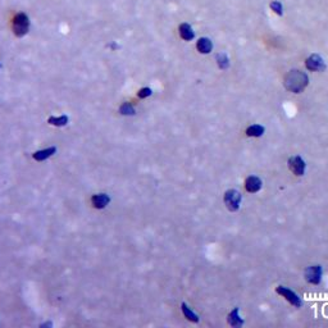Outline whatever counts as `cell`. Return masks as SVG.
<instances>
[{
  "mask_svg": "<svg viewBox=\"0 0 328 328\" xmlns=\"http://www.w3.org/2000/svg\"><path fill=\"white\" fill-rule=\"evenodd\" d=\"M150 95H152V90H150L149 87H144V88H141L140 91L137 92V96L141 97V99H145V97L150 96Z\"/></svg>",
  "mask_w": 328,
  "mask_h": 328,
  "instance_id": "d6986e66",
  "label": "cell"
},
{
  "mask_svg": "<svg viewBox=\"0 0 328 328\" xmlns=\"http://www.w3.org/2000/svg\"><path fill=\"white\" fill-rule=\"evenodd\" d=\"M283 82H285V87L289 91L294 92V94H299V92L304 91V88L308 86L309 77H308L307 73L301 72V71L292 70L286 75Z\"/></svg>",
  "mask_w": 328,
  "mask_h": 328,
  "instance_id": "6da1fadb",
  "label": "cell"
},
{
  "mask_svg": "<svg viewBox=\"0 0 328 328\" xmlns=\"http://www.w3.org/2000/svg\"><path fill=\"white\" fill-rule=\"evenodd\" d=\"M110 199L108 195L105 194H99V195H94L91 199V203L92 205H94L95 208H97V209H103V208H105L108 204H109Z\"/></svg>",
  "mask_w": 328,
  "mask_h": 328,
  "instance_id": "9c48e42d",
  "label": "cell"
},
{
  "mask_svg": "<svg viewBox=\"0 0 328 328\" xmlns=\"http://www.w3.org/2000/svg\"><path fill=\"white\" fill-rule=\"evenodd\" d=\"M264 127L260 125H252L246 130V135L250 137H260L264 134Z\"/></svg>",
  "mask_w": 328,
  "mask_h": 328,
  "instance_id": "5bb4252c",
  "label": "cell"
},
{
  "mask_svg": "<svg viewBox=\"0 0 328 328\" xmlns=\"http://www.w3.org/2000/svg\"><path fill=\"white\" fill-rule=\"evenodd\" d=\"M41 327H52V323H44V325H41Z\"/></svg>",
  "mask_w": 328,
  "mask_h": 328,
  "instance_id": "44dd1931",
  "label": "cell"
},
{
  "mask_svg": "<svg viewBox=\"0 0 328 328\" xmlns=\"http://www.w3.org/2000/svg\"><path fill=\"white\" fill-rule=\"evenodd\" d=\"M305 66L309 71H313V72H321V71L326 70V63L323 61V58L318 54L310 55L309 58L305 62Z\"/></svg>",
  "mask_w": 328,
  "mask_h": 328,
  "instance_id": "8992f818",
  "label": "cell"
},
{
  "mask_svg": "<svg viewBox=\"0 0 328 328\" xmlns=\"http://www.w3.org/2000/svg\"><path fill=\"white\" fill-rule=\"evenodd\" d=\"M28 28H30V21H28L27 15L24 13L15 14L13 18V32L15 36H24L28 32Z\"/></svg>",
  "mask_w": 328,
  "mask_h": 328,
  "instance_id": "7a4b0ae2",
  "label": "cell"
},
{
  "mask_svg": "<svg viewBox=\"0 0 328 328\" xmlns=\"http://www.w3.org/2000/svg\"><path fill=\"white\" fill-rule=\"evenodd\" d=\"M228 323L232 326V327H241L244 325V319L241 318L240 314H239V308H235L231 313L228 314Z\"/></svg>",
  "mask_w": 328,
  "mask_h": 328,
  "instance_id": "8fae6325",
  "label": "cell"
},
{
  "mask_svg": "<svg viewBox=\"0 0 328 328\" xmlns=\"http://www.w3.org/2000/svg\"><path fill=\"white\" fill-rule=\"evenodd\" d=\"M49 123L53 126H58V127H62V126H66L68 123V117L67 116L50 117V118H49Z\"/></svg>",
  "mask_w": 328,
  "mask_h": 328,
  "instance_id": "2e32d148",
  "label": "cell"
},
{
  "mask_svg": "<svg viewBox=\"0 0 328 328\" xmlns=\"http://www.w3.org/2000/svg\"><path fill=\"white\" fill-rule=\"evenodd\" d=\"M241 194L237 190H228L225 194V204L226 207L231 212H236L240 208Z\"/></svg>",
  "mask_w": 328,
  "mask_h": 328,
  "instance_id": "3957f363",
  "label": "cell"
},
{
  "mask_svg": "<svg viewBox=\"0 0 328 328\" xmlns=\"http://www.w3.org/2000/svg\"><path fill=\"white\" fill-rule=\"evenodd\" d=\"M179 35H181V37H182L183 40H186V41H190V40H192L195 37L194 31H192L191 26L188 23H182L179 26Z\"/></svg>",
  "mask_w": 328,
  "mask_h": 328,
  "instance_id": "4fadbf2b",
  "label": "cell"
},
{
  "mask_svg": "<svg viewBox=\"0 0 328 328\" xmlns=\"http://www.w3.org/2000/svg\"><path fill=\"white\" fill-rule=\"evenodd\" d=\"M196 48H198V50L201 54H209L212 52L213 44L207 37H201V39H199L198 44H196Z\"/></svg>",
  "mask_w": 328,
  "mask_h": 328,
  "instance_id": "30bf717a",
  "label": "cell"
},
{
  "mask_svg": "<svg viewBox=\"0 0 328 328\" xmlns=\"http://www.w3.org/2000/svg\"><path fill=\"white\" fill-rule=\"evenodd\" d=\"M270 8L276 13H278V14H282V5H281V3H278V1H273V3L270 4Z\"/></svg>",
  "mask_w": 328,
  "mask_h": 328,
  "instance_id": "ffe728a7",
  "label": "cell"
},
{
  "mask_svg": "<svg viewBox=\"0 0 328 328\" xmlns=\"http://www.w3.org/2000/svg\"><path fill=\"white\" fill-rule=\"evenodd\" d=\"M276 292H277V294L282 295L283 298L289 301L290 304L294 305V307L300 308L301 304H303V303H301V299L299 298V295H296L294 291H291L290 289H287V287H283V286H278V287L276 289Z\"/></svg>",
  "mask_w": 328,
  "mask_h": 328,
  "instance_id": "5b68a950",
  "label": "cell"
},
{
  "mask_svg": "<svg viewBox=\"0 0 328 328\" xmlns=\"http://www.w3.org/2000/svg\"><path fill=\"white\" fill-rule=\"evenodd\" d=\"M55 152H57V148H48V149H44V150H40V152H36L34 155H32V157H34L35 161L43 162V161H45V159L50 158L52 155H54Z\"/></svg>",
  "mask_w": 328,
  "mask_h": 328,
  "instance_id": "7c38bea8",
  "label": "cell"
},
{
  "mask_svg": "<svg viewBox=\"0 0 328 328\" xmlns=\"http://www.w3.org/2000/svg\"><path fill=\"white\" fill-rule=\"evenodd\" d=\"M261 185H263V183H261V179L256 176L247 177L245 181L246 191L252 192V194H254V192H258L261 188Z\"/></svg>",
  "mask_w": 328,
  "mask_h": 328,
  "instance_id": "ba28073f",
  "label": "cell"
},
{
  "mask_svg": "<svg viewBox=\"0 0 328 328\" xmlns=\"http://www.w3.org/2000/svg\"><path fill=\"white\" fill-rule=\"evenodd\" d=\"M289 165H290V169H291L296 176H304L307 164H305L304 159L301 158V157H298V155H296V157L290 158Z\"/></svg>",
  "mask_w": 328,
  "mask_h": 328,
  "instance_id": "52a82bcc",
  "label": "cell"
},
{
  "mask_svg": "<svg viewBox=\"0 0 328 328\" xmlns=\"http://www.w3.org/2000/svg\"><path fill=\"white\" fill-rule=\"evenodd\" d=\"M217 61H218V66L222 70H226L228 67V58L225 53H221V54L217 55Z\"/></svg>",
  "mask_w": 328,
  "mask_h": 328,
  "instance_id": "ac0fdd59",
  "label": "cell"
},
{
  "mask_svg": "<svg viewBox=\"0 0 328 328\" xmlns=\"http://www.w3.org/2000/svg\"><path fill=\"white\" fill-rule=\"evenodd\" d=\"M181 307H182L183 316H185L186 318L188 319V321H191V322H195V323L199 322V317L196 316V314H195L194 312H192V310L185 304V303H182V305H181Z\"/></svg>",
  "mask_w": 328,
  "mask_h": 328,
  "instance_id": "9a60e30c",
  "label": "cell"
},
{
  "mask_svg": "<svg viewBox=\"0 0 328 328\" xmlns=\"http://www.w3.org/2000/svg\"><path fill=\"white\" fill-rule=\"evenodd\" d=\"M323 269L321 265H312L305 269V280L313 285H319L322 281Z\"/></svg>",
  "mask_w": 328,
  "mask_h": 328,
  "instance_id": "277c9868",
  "label": "cell"
},
{
  "mask_svg": "<svg viewBox=\"0 0 328 328\" xmlns=\"http://www.w3.org/2000/svg\"><path fill=\"white\" fill-rule=\"evenodd\" d=\"M119 112H121L123 116H132V114H135V108L132 106V104L125 103L122 104Z\"/></svg>",
  "mask_w": 328,
  "mask_h": 328,
  "instance_id": "e0dca14e",
  "label": "cell"
}]
</instances>
